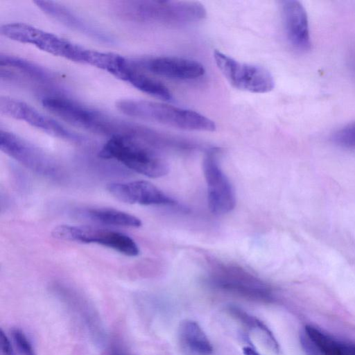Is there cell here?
Segmentation results:
<instances>
[{
    "mask_svg": "<svg viewBox=\"0 0 355 355\" xmlns=\"http://www.w3.org/2000/svg\"><path fill=\"white\" fill-rule=\"evenodd\" d=\"M230 311L248 329L254 330L258 333L271 350L279 354V345L271 331L264 323L235 307H232Z\"/></svg>",
    "mask_w": 355,
    "mask_h": 355,
    "instance_id": "cell-20",
    "label": "cell"
},
{
    "mask_svg": "<svg viewBox=\"0 0 355 355\" xmlns=\"http://www.w3.org/2000/svg\"><path fill=\"white\" fill-rule=\"evenodd\" d=\"M108 192L118 200L128 204L142 205H176L175 200L165 194L150 182L137 180L112 182L106 187Z\"/></svg>",
    "mask_w": 355,
    "mask_h": 355,
    "instance_id": "cell-13",
    "label": "cell"
},
{
    "mask_svg": "<svg viewBox=\"0 0 355 355\" xmlns=\"http://www.w3.org/2000/svg\"><path fill=\"white\" fill-rule=\"evenodd\" d=\"M51 234L60 240L99 244L129 257L139 254L135 241L128 235L117 231L90 226L61 225L55 227Z\"/></svg>",
    "mask_w": 355,
    "mask_h": 355,
    "instance_id": "cell-8",
    "label": "cell"
},
{
    "mask_svg": "<svg viewBox=\"0 0 355 355\" xmlns=\"http://www.w3.org/2000/svg\"><path fill=\"white\" fill-rule=\"evenodd\" d=\"M202 164L210 211L215 214L230 212L236 205L235 193L229 179L218 164L216 150L207 153Z\"/></svg>",
    "mask_w": 355,
    "mask_h": 355,
    "instance_id": "cell-10",
    "label": "cell"
},
{
    "mask_svg": "<svg viewBox=\"0 0 355 355\" xmlns=\"http://www.w3.org/2000/svg\"><path fill=\"white\" fill-rule=\"evenodd\" d=\"M98 155L105 159L117 161L128 168L151 178H160L168 173L167 163L154 148L128 137L110 138Z\"/></svg>",
    "mask_w": 355,
    "mask_h": 355,
    "instance_id": "cell-4",
    "label": "cell"
},
{
    "mask_svg": "<svg viewBox=\"0 0 355 355\" xmlns=\"http://www.w3.org/2000/svg\"><path fill=\"white\" fill-rule=\"evenodd\" d=\"M1 31L10 40L31 44L49 53L73 62L87 63L89 49L53 33L19 22L5 24Z\"/></svg>",
    "mask_w": 355,
    "mask_h": 355,
    "instance_id": "cell-5",
    "label": "cell"
},
{
    "mask_svg": "<svg viewBox=\"0 0 355 355\" xmlns=\"http://www.w3.org/2000/svg\"><path fill=\"white\" fill-rule=\"evenodd\" d=\"M120 79L155 98L164 101L173 100V94L165 85L142 72L132 61H130Z\"/></svg>",
    "mask_w": 355,
    "mask_h": 355,
    "instance_id": "cell-17",
    "label": "cell"
},
{
    "mask_svg": "<svg viewBox=\"0 0 355 355\" xmlns=\"http://www.w3.org/2000/svg\"><path fill=\"white\" fill-rule=\"evenodd\" d=\"M0 67L1 78L6 80L48 85L55 80L47 69L17 56L1 54Z\"/></svg>",
    "mask_w": 355,
    "mask_h": 355,
    "instance_id": "cell-15",
    "label": "cell"
},
{
    "mask_svg": "<svg viewBox=\"0 0 355 355\" xmlns=\"http://www.w3.org/2000/svg\"><path fill=\"white\" fill-rule=\"evenodd\" d=\"M182 346L192 355H211L213 347L199 324L193 320H184L179 327Z\"/></svg>",
    "mask_w": 355,
    "mask_h": 355,
    "instance_id": "cell-18",
    "label": "cell"
},
{
    "mask_svg": "<svg viewBox=\"0 0 355 355\" xmlns=\"http://www.w3.org/2000/svg\"><path fill=\"white\" fill-rule=\"evenodd\" d=\"M0 350L1 355H14L11 339L2 329L0 331Z\"/></svg>",
    "mask_w": 355,
    "mask_h": 355,
    "instance_id": "cell-24",
    "label": "cell"
},
{
    "mask_svg": "<svg viewBox=\"0 0 355 355\" xmlns=\"http://www.w3.org/2000/svg\"><path fill=\"white\" fill-rule=\"evenodd\" d=\"M244 355H261L254 347L245 346L243 348Z\"/></svg>",
    "mask_w": 355,
    "mask_h": 355,
    "instance_id": "cell-25",
    "label": "cell"
},
{
    "mask_svg": "<svg viewBox=\"0 0 355 355\" xmlns=\"http://www.w3.org/2000/svg\"><path fill=\"white\" fill-rule=\"evenodd\" d=\"M112 10L124 21L169 26L196 23L207 15L202 3L191 1H120L112 4Z\"/></svg>",
    "mask_w": 355,
    "mask_h": 355,
    "instance_id": "cell-2",
    "label": "cell"
},
{
    "mask_svg": "<svg viewBox=\"0 0 355 355\" xmlns=\"http://www.w3.org/2000/svg\"><path fill=\"white\" fill-rule=\"evenodd\" d=\"M10 338L13 347L14 355H35L30 340L21 329H12Z\"/></svg>",
    "mask_w": 355,
    "mask_h": 355,
    "instance_id": "cell-21",
    "label": "cell"
},
{
    "mask_svg": "<svg viewBox=\"0 0 355 355\" xmlns=\"http://www.w3.org/2000/svg\"><path fill=\"white\" fill-rule=\"evenodd\" d=\"M2 152L31 171L54 180H61L63 171L57 161L44 150L11 132L1 130Z\"/></svg>",
    "mask_w": 355,
    "mask_h": 355,
    "instance_id": "cell-6",
    "label": "cell"
},
{
    "mask_svg": "<svg viewBox=\"0 0 355 355\" xmlns=\"http://www.w3.org/2000/svg\"><path fill=\"white\" fill-rule=\"evenodd\" d=\"M331 139L336 145L347 148H355V122L345 125L334 132Z\"/></svg>",
    "mask_w": 355,
    "mask_h": 355,
    "instance_id": "cell-22",
    "label": "cell"
},
{
    "mask_svg": "<svg viewBox=\"0 0 355 355\" xmlns=\"http://www.w3.org/2000/svg\"><path fill=\"white\" fill-rule=\"evenodd\" d=\"M214 58L219 70L236 89L263 94L275 87L273 76L263 67L240 62L217 50L214 52Z\"/></svg>",
    "mask_w": 355,
    "mask_h": 355,
    "instance_id": "cell-7",
    "label": "cell"
},
{
    "mask_svg": "<svg viewBox=\"0 0 355 355\" xmlns=\"http://www.w3.org/2000/svg\"><path fill=\"white\" fill-rule=\"evenodd\" d=\"M212 281L223 289L252 298L268 299L271 295L264 282L237 267L223 266L216 268Z\"/></svg>",
    "mask_w": 355,
    "mask_h": 355,
    "instance_id": "cell-12",
    "label": "cell"
},
{
    "mask_svg": "<svg viewBox=\"0 0 355 355\" xmlns=\"http://www.w3.org/2000/svg\"><path fill=\"white\" fill-rule=\"evenodd\" d=\"M78 215L88 220L110 225L139 227L141 220L134 215L112 208H86L78 211Z\"/></svg>",
    "mask_w": 355,
    "mask_h": 355,
    "instance_id": "cell-19",
    "label": "cell"
},
{
    "mask_svg": "<svg viewBox=\"0 0 355 355\" xmlns=\"http://www.w3.org/2000/svg\"><path fill=\"white\" fill-rule=\"evenodd\" d=\"M42 104L51 113L68 123L95 134L109 137V139L128 137L139 139L145 128L58 95L44 98Z\"/></svg>",
    "mask_w": 355,
    "mask_h": 355,
    "instance_id": "cell-1",
    "label": "cell"
},
{
    "mask_svg": "<svg viewBox=\"0 0 355 355\" xmlns=\"http://www.w3.org/2000/svg\"><path fill=\"white\" fill-rule=\"evenodd\" d=\"M282 17L286 37L297 50L311 49L308 17L302 4L296 0H286L282 5Z\"/></svg>",
    "mask_w": 355,
    "mask_h": 355,
    "instance_id": "cell-16",
    "label": "cell"
},
{
    "mask_svg": "<svg viewBox=\"0 0 355 355\" xmlns=\"http://www.w3.org/2000/svg\"><path fill=\"white\" fill-rule=\"evenodd\" d=\"M132 62L140 69L170 79L193 80L205 73V69L200 62L184 58L159 56Z\"/></svg>",
    "mask_w": 355,
    "mask_h": 355,
    "instance_id": "cell-11",
    "label": "cell"
},
{
    "mask_svg": "<svg viewBox=\"0 0 355 355\" xmlns=\"http://www.w3.org/2000/svg\"><path fill=\"white\" fill-rule=\"evenodd\" d=\"M300 342L306 355H322L316 345L304 330L300 334Z\"/></svg>",
    "mask_w": 355,
    "mask_h": 355,
    "instance_id": "cell-23",
    "label": "cell"
},
{
    "mask_svg": "<svg viewBox=\"0 0 355 355\" xmlns=\"http://www.w3.org/2000/svg\"><path fill=\"white\" fill-rule=\"evenodd\" d=\"M1 112L10 117L22 121L38 130L58 139L81 145L87 142V139L70 130L54 119L45 115L34 107L20 100L1 96Z\"/></svg>",
    "mask_w": 355,
    "mask_h": 355,
    "instance_id": "cell-9",
    "label": "cell"
},
{
    "mask_svg": "<svg viewBox=\"0 0 355 355\" xmlns=\"http://www.w3.org/2000/svg\"><path fill=\"white\" fill-rule=\"evenodd\" d=\"M34 3L46 15L62 25L104 43H113L108 33L86 20L68 7L53 1L37 0Z\"/></svg>",
    "mask_w": 355,
    "mask_h": 355,
    "instance_id": "cell-14",
    "label": "cell"
},
{
    "mask_svg": "<svg viewBox=\"0 0 355 355\" xmlns=\"http://www.w3.org/2000/svg\"><path fill=\"white\" fill-rule=\"evenodd\" d=\"M116 107L127 116L184 130L216 129L214 121L200 113L160 102L127 98L117 101Z\"/></svg>",
    "mask_w": 355,
    "mask_h": 355,
    "instance_id": "cell-3",
    "label": "cell"
}]
</instances>
